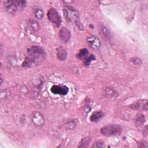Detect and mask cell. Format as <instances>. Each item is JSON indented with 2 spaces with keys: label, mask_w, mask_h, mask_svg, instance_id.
<instances>
[{
  "label": "cell",
  "mask_w": 148,
  "mask_h": 148,
  "mask_svg": "<svg viewBox=\"0 0 148 148\" xmlns=\"http://www.w3.org/2000/svg\"><path fill=\"white\" fill-rule=\"evenodd\" d=\"M25 1L8 0L3 1L4 6L7 12L10 14H16L17 12L23 10L26 6Z\"/></svg>",
  "instance_id": "3"
},
{
  "label": "cell",
  "mask_w": 148,
  "mask_h": 148,
  "mask_svg": "<svg viewBox=\"0 0 148 148\" xmlns=\"http://www.w3.org/2000/svg\"><path fill=\"white\" fill-rule=\"evenodd\" d=\"M28 26L29 28L34 32H38L40 28L39 23L35 20L29 19L28 21Z\"/></svg>",
  "instance_id": "11"
},
{
  "label": "cell",
  "mask_w": 148,
  "mask_h": 148,
  "mask_svg": "<svg viewBox=\"0 0 148 148\" xmlns=\"http://www.w3.org/2000/svg\"><path fill=\"white\" fill-rule=\"evenodd\" d=\"M87 42L91 49L98 50L101 46V42L98 37L95 35H91L87 38Z\"/></svg>",
  "instance_id": "9"
},
{
  "label": "cell",
  "mask_w": 148,
  "mask_h": 148,
  "mask_svg": "<svg viewBox=\"0 0 148 148\" xmlns=\"http://www.w3.org/2000/svg\"><path fill=\"white\" fill-rule=\"evenodd\" d=\"M47 16L49 20L56 27H58L60 25L61 22V16L56 9L50 8L47 12Z\"/></svg>",
  "instance_id": "5"
},
{
  "label": "cell",
  "mask_w": 148,
  "mask_h": 148,
  "mask_svg": "<svg viewBox=\"0 0 148 148\" xmlns=\"http://www.w3.org/2000/svg\"><path fill=\"white\" fill-rule=\"evenodd\" d=\"M104 116V113L102 111H95L92 113L90 117L91 121L93 123L98 122Z\"/></svg>",
  "instance_id": "12"
},
{
  "label": "cell",
  "mask_w": 148,
  "mask_h": 148,
  "mask_svg": "<svg viewBox=\"0 0 148 148\" xmlns=\"http://www.w3.org/2000/svg\"><path fill=\"white\" fill-rule=\"evenodd\" d=\"M145 116L143 114L139 113L138 114H136V117H135V121L136 125H142L144 122H145Z\"/></svg>",
  "instance_id": "17"
},
{
  "label": "cell",
  "mask_w": 148,
  "mask_h": 148,
  "mask_svg": "<svg viewBox=\"0 0 148 148\" xmlns=\"http://www.w3.org/2000/svg\"><path fill=\"white\" fill-rule=\"evenodd\" d=\"M91 137L90 136H87L84 138H83L80 143V145L79 146V147H86L88 146L89 143L91 142Z\"/></svg>",
  "instance_id": "16"
},
{
  "label": "cell",
  "mask_w": 148,
  "mask_h": 148,
  "mask_svg": "<svg viewBox=\"0 0 148 148\" xmlns=\"http://www.w3.org/2000/svg\"><path fill=\"white\" fill-rule=\"evenodd\" d=\"M32 122L38 127H42L45 124V118L43 114L39 112H34L31 116Z\"/></svg>",
  "instance_id": "8"
},
{
  "label": "cell",
  "mask_w": 148,
  "mask_h": 148,
  "mask_svg": "<svg viewBox=\"0 0 148 148\" xmlns=\"http://www.w3.org/2000/svg\"><path fill=\"white\" fill-rule=\"evenodd\" d=\"M95 60V57L94 56V55H93V54L88 55V54L86 57H85L83 59V63L84 65L88 66L90 65L91 62Z\"/></svg>",
  "instance_id": "14"
},
{
  "label": "cell",
  "mask_w": 148,
  "mask_h": 148,
  "mask_svg": "<svg viewBox=\"0 0 148 148\" xmlns=\"http://www.w3.org/2000/svg\"><path fill=\"white\" fill-rule=\"evenodd\" d=\"M58 35L60 39L64 42H68L71 38V32L66 27H62L58 32Z\"/></svg>",
  "instance_id": "10"
},
{
  "label": "cell",
  "mask_w": 148,
  "mask_h": 148,
  "mask_svg": "<svg viewBox=\"0 0 148 148\" xmlns=\"http://www.w3.org/2000/svg\"><path fill=\"white\" fill-rule=\"evenodd\" d=\"M130 108L133 110L139 111H147V99H139L130 105Z\"/></svg>",
  "instance_id": "6"
},
{
  "label": "cell",
  "mask_w": 148,
  "mask_h": 148,
  "mask_svg": "<svg viewBox=\"0 0 148 148\" xmlns=\"http://www.w3.org/2000/svg\"><path fill=\"white\" fill-rule=\"evenodd\" d=\"M66 50L64 47L60 46L57 49V57L60 61L65 60L66 58Z\"/></svg>",
  "instance_id": "13"
},
{
  "label": "cell",
  "mask_w": 148,
  "mask_h": 148,
  "mask_svg": "<svg viewBox=\"0 0 148 148\" xmlns=\"http://www.w3.org/2000/svg\"><path fill=\"white\" fill-rule=\"evenodd\" d=\"M63 12L66 19L71 23H73L80 29H83L84 26L82 25L77 11L73 7L70 6H65L63 9Z\"/></svg>",
  "instance_id": "2"
},
{
  "label": "cell",
  "mask_w": 148,
  "mask_h": 148,
  "mask_svg": "<svg viewBox=\"0 0 148 148\" xmlns=\"http://www.w3.org/2000/svg\"><path fill=\"white\" fill-rule=\"evenodd\" d=\"M105 92L107 95H108L109 96H110L111 97H116V96H117L116 91L114 90H113L112 88H109L108 87H107L106 88V91Z\"/></svg>",
  "instance_id": "20"
},
{
  "label": "cell",
  "mask_w": 148,
  "mask_h": 148,
  "mask_svg": "<svg viewBox=\"0 0 148 148\" xmlns=\"http://www.w3.org/2000/svg\"><path fill=\"white\" fill-rule=\"evenodd\" d=\"M100 30H101V35H102L103 38H105L106 39H108L109 38V35H110V31H109V29L106 27L102 25L100 28Z\"/></svg>",
  "instance_id": "18"
},
{
  "label": "cell",
  "mask_w": 148,
  "mask_h": 148,
  "mask_svg": "<svg viewBox=\"0 0 148 148\" xmlns=\"http://www.w3.org/2000/svg\"><path fill=\"white\" fill-rule=\"evenodd\" d=\"M88 54V50L86 48H83L80 49L79 51L77 53L76 57L79 60H83Z\"/></svg>",
  "instance_id": "15"
},
{
  "label": "cell",
  "mask_w": 148,
  "mask_h": 148,
  "mask_svg": "<svg viewBox=\"0 0 148 148\" xmlns=\"http://www.w3.org/2000/svg\"><path fill=\"white\" fill-rule=\"evenodd\" d=\"M122 127L118 124H110L101 129V134L105 136H117L122 133Z\"/></svg>",
  "instance_id": "4"
},
{
  "label": "cell",
  "mask_w": 148,
  "mask_h": 148,
  "mask_svg": "<svg viewBox=\"0 0 148 148\" xmlns=\"http://www.w3.org/2000/svg\"><path fill=\"white\" fill-rule=\"evenodd\" d=\"M27 55L25 56L22 65L30 67L42 62L46 58V54L44 49L39 46H31L27 48Z\"/></svg>",
  "instance_id": "1"
},
{
  "label": "cell",
  "mask_w": 148,
  "mask_h": 148,
  "mask_svg": "<svg viewBox=\"0 0 148 148\" xmlns=\"http://www.w3.org/2000/svg\"><path fill=\"white\" fill-rule=\"evenodd\" d=\"M44 16V12L43 11L39 8L36 9L35 11V16L38 19H41L43 18Z\"/></svg>",
  "instance_id": "19"
},
{
  "label": "cell",
  "mask_w": 148,
  "mask_h": 148,
  "mask_svg": "<svg viewBox=\"0 0 148 148\" xmlns=\"http://www.w3.org/2000/svg\"><path fill=\"white\" fill-rule=\"evenodd\" d=\"M51 92L54 94L65 95L69 92V88L67 86L62 84L53 85L50 88Z\"/></svg>",
  "instance_id": "7"
},
{
  "label": "cell",
  "mask_w": 148,
  "mask_h": 148,
  "mask_svg": "<svg viewBox=\"0 0 148 148\" xmlns=\"http://www.w3.org/2000/svg\"><path fill=\"white\" fill-rule=\"evenodd\" d=\"M104 146V143L102 141H97L92 145V147H103Z\"/></svg>",
  "instance_id": "21"
}]
</instances>
